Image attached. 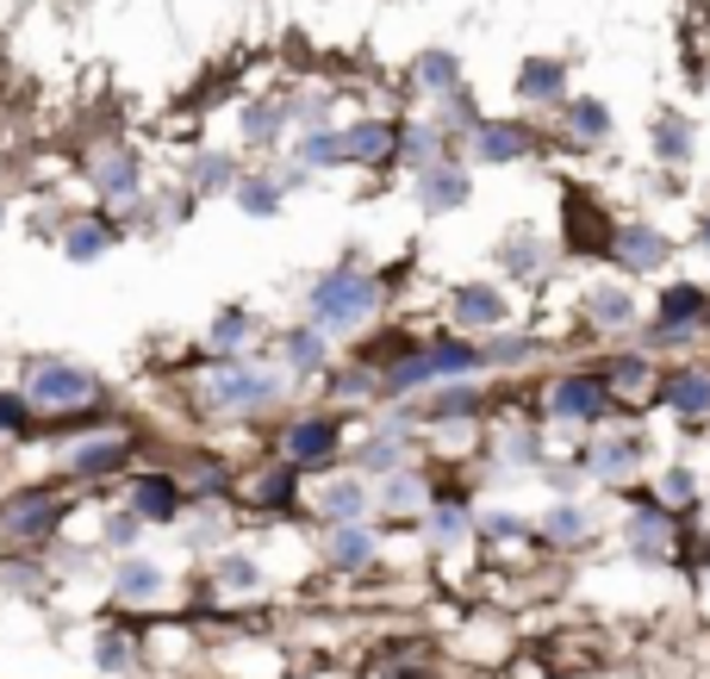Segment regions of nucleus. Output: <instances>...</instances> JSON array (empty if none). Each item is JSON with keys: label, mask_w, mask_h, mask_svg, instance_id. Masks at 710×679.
Returning <instances> with one entry per match:
<instances>
[{"label": "nucleus", "mask_w": 710, "mask_h": 679, "mask_svg": "<svg viewBox=\"0 0 710 679\" xmlns=\"http://www.w3.org/2000/svg\"><path fill=\"white\" fill-rule=\"evenodd\" d=\"M530 356H537V343H530V337H499V343L487 349V368H523Z\"/></svg>", "instance_id": "obj_46"}, {"label": "nucleus", "mask_w": 710, "mask_h": 679, "mask_svg": "<svg viewBox=\"0 0 710 679\" xmlns=\"http://www.w3.org/2000/svg\"><path fill=\"white\" fill-rule=\"evenodd\" d=\"M281 181H274V174H237V188H231V200L243 206V212H250V219H274V212H281Z\"/></svg>", "instance_id": "obj_28"}, {"label": "nucleus", "mask_w": 710, "mask_h": 679, "mask_svg": "<svg viewBox=\"0 0 710 679\" xmlns=\"http://www.w3.org/2000/svg\"><path fill=\"white\" fill-rule=\"evenodd\" d=\"M604 411H611V380L604 375H561L549 387V418H561V425H592Z\"/></svg>", "instance_id": "obj_5"}, {"label": "nucleus", "mask_w": 710, "mask_h": 679, "mask_svg": "<svg viewBox=\"0 0 710 679\" xmlns=\"http://www.w3.org/2000/svg\"><path fill=\"white\" fill-rule=\"evenodd\" d=\"M654 399L679 418H710V368H667L654 380Z\"/></svg>", "instance_id": "obj_12"}, {"label": "nucleus", "mask_w": 710, "mask_h": 679, "mask_svg": "<svg viewBox=\"0 0 710 679\" xmlns=\"http://www.w3.org/2000/svg\"><path fill=\"white\" fill-rule=\"evenodd\" d=\"M88 174H94V200H107V206L138 200V188H143V169H138V157H131L126 143L100 150V157L88 162Z\"/></svg>", "instance_id": "obj_10"}, {"label": "nucleus", "mask_w": 710, "mask_h": 679, "mask_svg": "<svg viewBox=\"0 0 710 679\" xmlns=\"http://www.w3.org/2000/svg\"><path fill=\"white\" fill-rule=\"evenodd\" d=\"M281 399V375H269V368L256 362H219L212 375H206V406L224 411V418H243V411H262Z\"/></svg>", "instance_id": "obj_2"}, {"label": "nucleus", "mask_w": 710, "mask_h": 679, "mask_svg": "<svg viewBox=\"0 0 710 679\" xmlns=\"http://www.w3.org/2000/svg\"><path fill=\"white\" fill-rule=\"evenodd\" d=\"M642 456H648V437H604L586 449V468L599 480H630L642 468Z\"/></svg>", "instance_id": "obj_16"}, {"label": "nucleus", "mask_w": 710, "mask_h": 679, "mask_svg": "<svg viewBox=\"0 0 710 679\" xmlns=\"http://www.w3.org/2000/svg\"><path fill=\"white\" fill-rule=\"evenodd\" d=\"M181 506H188V487L174 475H138L131 480V511H138L143 523H174Z\"/></svg>", "instance_id": "obj_14"}, {"label": "nucleus", "mask_w": 710, "mask_h": 679, "mask_svg": "<svg viewBox=\"0 0 710 679\" xmlns=\"http://www.w3.org/2000/svg\"><path fill=\"white\" fill-rule=\"evenodd\" d=\"M499 262H506L511 274H542V262H549V256L537 250V238H530V231H518V238L499 243Z\"/></svg>", "instance_id": "obj_40"}, {"label": "nucleus", "mask_w": 710, "mask_h": 679, "mask_svg": "<svg viewBox=\"0 0 710 679\" xmlns=\"http://www.w3.org/2000/svg\"><path fill=\"white\" fill-rule=\"evenodd\" d=\"M698 499V475L692 468H667L661 475V499H654V506H692Z\"/></svg>", "instance_id": "obj_45"}, {"label": "nucleus", "mask_w": 710, "mask_h": 679, "mask_svg": "<svg viewBox=\"0 0 710 679\" xmlns=\"http://www.w3.org/2000/svg\"><path fill=\"white\" fill-rule=\"evenodd\" d=\"M112 243H119V224H112V219H76L63 231V256H69V262H94V256H107Z\"/></svg>", "instance_id": "obj_23"}, {"label": "nucleus", "mask_w": 710, "mask_h": 679, "mask_svg": "<svg viewBox=\"0 0 710 679\" xmlns=\"http://www.w3.org/2000/svg\"><path fill=\"white\" fill-rule=\"evenodd\" d=\"M698 250H710V219H704V224H698Z\"/></svg>", "instance_id": "obj_52"}, {"label": "nucleus", "mask_w": 710, "mask_h": 679, "mask_svg": "<svg viewBox=\"0 0 710 679\" xmlns=\"http://www.w3.org/2000/svg\"><path fill=\"white\" fill-rule=\"evenodd\" d=\"M368 499H374V492H368V480H324V487L312 492V506L324 511V518L331 523H362V511H368Z\"/></svg>", "instance_id": "obj_18"}, {"label": "nucleus", "mask_w": 710, "mask_h": 679, "mask_svg": "<svg viewBox=\"0 0 710 679\" xmlns=\"http://www.w3.org/2000/svg\"><path fill=\"white\" fill-rule=\"evenodd\" d=\"M518 94L523 100H568V63H554V57H530V63H518Z\"/></svg>", "instance_id": "obj_21"}, {"label": "nucleus", "mask_w": 710, "mask_h": 679, "mask_svg": "<svg viewBox=\"0 0 710 679\" xmlns=\"http://www.w3.org/2000/svg\"><path fill=\"white\" fill-rule=\"evenodd\" d=\"M380 506H387V511H418V506H424V480L406 475V468H399V475H387V487H380Z\"/></svg>", "instance_id": "obj_41"}, {"label": "nucleus", "mask_w": 710, "mask_h": 679, "mask_svg": "<svg viewBox=\"0 0 710 679\" xmlns=\"http://www.w3.org/2000/svg\"><path fill=\"white\" fill-rule=\"evenodd\" d=\"M411 81L424 88V94H449V88H461V63H456V50H424L418 63H411Z\"/></svg>", "instance_id": "obj_31"}, {"label": "nucleus", "mask_w": 710, "mask_h": 679, "mask_svg": "<svg viewBox=\"0 0 710 679\" xmlns=\"http://www.w3.org/2000/svg\"><path fill=\"white\" fill-rule=\"evenodd\" d=\"M487 530H492V537H523V523L506 518V511H499V518H487Z\"/></svg>", "instance_id": "obj_51"}, {"label": "nucleus", "mask_w": 710, "mask_h": 679, "mask_svg": "<svg viewBox=\"0 0 710 679\" xmlns=\"http://www.w3.org/2000/svg\"><path fill=\"white\" fill-rule=\"evenodd\" d=\"M393 143H399V126H387V119H362V126L343 131V157L349 162H393Z\"/></svg>", "instance_id": "obj_20"}, {"label": "nucleus", "mask_w": 710, "mask_h": 679, "mask_svg": "<svg viewBox=\"0 0 710 679\" xmlns=\"http://www.w3.org/2000/svg\"><path fill=\"white\" fill-rule=\"evenodd\" d=\"M623 537H630V549L642 555V561H667V555H673V518H667V506H642Z\"/></svg>", "instance_id": "obj_17"}, {"label": "nucleus", "mask_w": 710, "mask_h": 679, "mask_svg": "<svg viewBox=\"0 0 710 679\" xmlns=\"http://www.w3.org/2000/svg\"><path fill=\"white\" fill-rule=\"evenodd\" d=\"M654 318H661V337H673V343H679L686 331H704V324H710V293L698 281H673L661 293V312H654Z\"/></svg>", "instance_id": "obj_11"}, {"label": "nucleus", "mask_w": 710, "mask_h": 679, "mask_svg": "<svg viewBox=\"0 0 710 679\" xmlns=\"http://www.w3.org/2000/svg\"><path fill=\"white\" fill-rule=\"evenodd\" d=\"M480 406H487V393H480V387H468V380H456V387H442L424 411H430V418H473Z\"/></svg>", "instance_id": "obj_39"}, {"label": "nucleus", "mask_w": 710, "mask_h": 679, "mask_svg": "<svg viewBox=\"0 0 710 679\" xmlns=\"http://www.w3.org/2000/svg\"><path fill=\"white\" fill-rule=\"evenodd\" d=\"M112 592H119L126 605H150V599L162 592V568H157V561H138V555H131V561H119V573H112Z\"/></svg>", "instance_id": "obj_27"}, {"label": "nucleus", "mask_w": 710, "mask_h": 679, "mask_svg": "<svg viewBox=\"0 0 710 679\" xmlns=\"http://www.w3.org/2000/svg\"><path fill=\"white\" fill-rule=\"evenodd\" d=\"M473 126H480V107H473V94L449 88V94H442V119H437V131H473Z\"/></svg>", "instance_id": "obj_42"}, {"label": "nucleus", "mask_w": 710, "mask_h": 679, "mask_svg": "<svg viewBox=\"0 0 710 679\" xmlns=\"http://www.w3.org/2000/svg\"><path fill=\"white\" fill-rule=\"evenodd\" d=\"M604 380H611V393H617V399H648L661 375H654V362H648V356H623V362H617Z\"/></svg>", "instance_id": "obj_36"}, {"label": "nucleus", "mask_w": 710, "mask_h": 679, "mask_svg": "<svg viewBox=\"0 0 710 679\" xmlns=\"http://www.w3.org/2000/svg\"><path fill=\"white\" fill-rule=\"evenodd\" d=\"M250 337H256V318L243 312V306H224V312L212 318V349H219L224 362H231V356H243V349H250Z\"/></svg>", "instance_id": "obj_33"}, {"label": "nucleus", "mask_w": 710, "mask_h": 679, "mask_svg": "<svg viewBox=\"0 0 710 679\" xmlns=\"http://www.w3.org/2000/svg\"><path fill=\"white\" fill-rule=\"evenodd\" d=\"M337 442H343L337 418H293V425L281 430V461L287 468H331Z\"/></svg>", "instance_id": "obj_6"}, {"label": "nucleus", "mask_w": 710, "mask_h": 679, "mask_svg": "<svg viewBox=\"0 0 710 679\" xmlns=\"http://www.w3.org/2000/svg\"><path fill=\"white\" fill-rule=\"evenodd\" d=\"M293 157H300V169L306 174H312V169H343V131H324V126H318V131H306V138L300 143H293Z\"/></svg>", "instance_id": "obj_32"}, {"label": "nucleus", "mask_w": 710, "mask_h": 679, "mask_svg": "<svg viewBox=\"0 0 710 679\" xmlns=\"http://www.w3.org/2000/svg\"><path fill=\"white\" fill-rule=\"evenodd\" d=\"M126 461H131V437L126 430H107V437H88L76 456H69V475L76 480H107V475H119Z\"/></svg>", "instance_id": "obj_15"}, {"label": "nucleus", "mask_w": 710, "mask_h": 679, "mask_svg": "<svg viewBox=\"0 0 710 679\" xmlns=\"http://www.w3.org/2000/svg\"><path fill=\"white\" fill-rule=\"evenodd\" d=\"M138 537H143V518H138V511H112V518H107V542H112V549H131Z\"/></svg>", "instance_id": "obj_49"}, {"label": "nucleus", "mask_w": 710, "mask_h": 679, "mask_svg": "<svg viewBox=\"0 0 710 679\" xmlns=\"http://www.w3.org/2000/svg\"><path fill=\"white\" fill-rule=\"evenodd\" d=\"M604 256H611L623 274H654L667 256H673V243H667V231H654V224H611Z\"/></svg>", "instance_id": "obj_8"}, {"label": "nucleus", "mask_w": 710, "mask_h": 679, "mask_svg": "<svg viewBox=\"0 0 710 679\" xmlns=\"http://www.w3.org/2000/svg\"><path fill=\"white\" fill-rule=\"evenodd\" d=\"M281 362L293 368V375H318V368L331 362V349H324V331L318 324H300V331L281 337Z\"/></svg>", "instance_id": "obj_26"}, {"label": "nucleus", "mask_w": 710, "mask_h": 679, "mask_svg": "<svg viewBox=\"0 0 710 679\" xmlns=\"http://www.w3.org/2000/svg\"><path fill=\"white\" fill-rule=\"evenodd\" d=\"M324 561L343 568V573L368 568V561H374V530H362V523H337L331 542H324Z\"/></svg>", "instance_id": "obj_22"}, {"label": "nucleus", "mask_w": 710, "mask_h": 679, "mask_svg": "<svg viewBox=\"0 0 710 679\" xmlns=\"http://www.w3.org/2000/svg\"><path fill=\"white\" fill-rule=\"evenodd\" d=\"M188 188H193V200H200V193H231L237 188V162L224 157V150H200L193 169H188Z\"/></svg>", "instance_id": "obj_29"}, {"label": "nucleus", "mask_w": 710, "mask_h": 679, "mask_svg": "<svg viewBox=\"0 0 710 679\" xmlns=\"http://www.w3.org/2000/svg\"><path fill=\"white\" fill-rule=\"evenodd\" d=\"M654 157L661 162H692V126H686V119H679V112H661V119H654Z\"/></svg>", "instance_id": "obj_37"}, {"label": "nucleus", "mask_w": 710, "mask_h": 679, "mask_svg": "<svg viewBox=\"0 0 710 679\" xmlns=\"http://www.w3.org/2000/svg\"><path fill=\"white\" fill-rule=\"evenodd\" d=\"M506 456L530 468V461H542V449H537V437H511V449H506Z\"/></svg>", "instance_id": "obj_50"}, {"label": "nucleus", "mask_w": 710, "mask_h": 679, "mask_svg": "<svg viewBox=\"0 0 710 679\" xmlns=\"http://www.w3.org/2000/svg\"><path fill=\"white\" fill-rule=\"evenodd\" d=\"M586 318H592L599 331H623V324H636V293H623V287H592Z\"/></svg>", "instance_id": "obj_30"}, {"label": "nucleus", "mask_w": 710, "mask_h": 679, "mask_svg": "<svg viewBox=\"0 0 710 679\" xmlns=\"http://www.w3.org/2000/svg\"><path fill=\"white\" fill-rule=\"evenodd\" d=\"M537 150V131L518 119H480L468 131V162H523Z\"/></svg>", "instance_id": "obj_9"}, {"label": "nucleus", "mask_w": 710, "mask_h": 679, "mask_svg": "<svg viewBox=\"0 0 710 679\" xmlns=\"http://www.w3.org/2000/svg\"><path fill=\"white\" fill-rule=\"evenodd\" d=\"M293 492H300V468H287V461H281V468H269V475H256L250 499L262 511H287V506H293Z\"/></svg>", "instance_id": "obj_35"}, {"label": "nucleus", "mask_w": 710, "mask_h": 679, "mask_svg": "<svg viewBox=\"0 0 710 679\" xmlns=\"http://www.w3.org/2000/svg\"><path fill=\"white\" fill-rule=\"evenodd\" d=\"M542 537L561 542V549H580V542L592 537V518H586L580 506H568V499H561V506H554L549 518H542Z\"/></svg>", "instance_id": "obj_38"}, {"label": "nucleus", "mask_w": 710, "mask_h": 679, "mask_svg": "<svg viewBox=\"0 0 710 679\" xmlns=\"http://www.w3.org/2000/svg\"><path fill=\"white\" fill-rule=\"evenodd\" d=\"M561 131H568V143H580V150H599V143L611 138V112H604V100L580 94L561 112Z\"/></svg>", "instance_id": "obj_19"}, {"label": "nucleus", "mask_w": 710, "mask_h": 679, "mask_svg": "<svg viewBox=\"0 0 710 679\" xmlns=\"http://www.w3.org/2000/svg\"><path fill=\"white\" fill-rule=\"evenodd\" d=\"M94 667L100 673H126L131 667V636H119V630L94 636Z\"/></svg>", "instance_id": "obj_44"}, {"label": "nucleus", "mask_w": 710, "mask_h": 679, "mask_svg": "<svg viewBox=\"0 0 710 679\" xmlns=\"http://www.w3.org/2000/svg\"><path fill=\"white\" fill-rule=\"evenodd\" d=\"M281 126H287V100H250V107H243V119H237V131H243V143H250V150H274Z\"/></svg>", "instance_id": "obj_24"}, {"label": "nucleus", "mask_w": 710, "mask_h": 679, "mask_svg": "<svg viewBox=\"0 0 710 679\" xmlns=\"http://www.w3.org/2000/svg\"><path fill=\"white\" fill-rule=\"evenodd\" d=\"M430 530H437L442 542L468 537V506H461L456 492H437V518H430Z\"/></svg>", "instance_id": "obj_43"}, {"label": "nucleus", "mask_w": 710, "mask_h": 679, "mask_svg": "<svg viewBox=\"0 0 710 679\" xmlns=\"http://www.w3.org/2000/svg\"><path fill=\"white\" fill-rule=\"evenodd\" d=\"M356 468H362V475H399V468H406V437H393V430H380V437H368L362 442V456H356Z\"/></svg>", "instance_id": "obj_34"}, {"label": "nucleus", "mask_w": 710, "mask_h": 679, "mask_svg": "<svg viewBox=\"0 0 710 679\" xmlns=\"http://www.w3.org/2000/svg\"><path fill=\"white\" fill-rule=\"evenodd\" d=\"M57 530V487H19L0 506V537L7 542H44Z\"/></svg>", "instance_id": "obj_4"}, {"label": "nucleus", "mask_w": 710, "mask_h": 679, "mask_svg": "<svg viewBox=\"0 0 710 679\" xmlns=\"http://www.w3.org/2000/svg\"><path fill=\"white\" fill-rule=\"evenodd\" d=\"M0 224H7V200H0Z\"/></svg>", "instance_id": "obj_53"}, {"label": "nucleus", "mask_w": 710, "mask_h": 679, "mask_svg": "<svg viewBox=\"0 0 710 679\" xmlns=\"http://www.w3.org/2000/svg\"><path fill=\"white\" fill-rule=\"evenodd\" d=\"M0 430H7V437H32V406H26V393H0Z\"/></svg>", "instance_id": "obj_47"}, {"label": "nucleus", "mask_w": 710, "mask_h": 679, "mask_svg": "<svg viewBox=\"0 0 710 679\" xmlns=\"http://www.w3.org/2000/svg\"><path fill=\"white\" fill-rule=\"evenodd\" d=\"M26 406L38 411H81V406H100V380L76 362H32L26 368Z\"/></svg>", "instance_id": "obj_3"}, {"label": "nucleus", "mask_w": 710, "mask_h": 679, "mask_svg": "<svg viewBox=\"0 0 710 679\" xmlns=\"http://www.w3.org/2000/svg\"><path fill=\"white\" fill-rule=\"evenodd\" d=\"M449 150H442V131L437 126H399V143H393V162H406L411 174L430 169V162H442Z\"/></svg>", "instance_id": "obj_25"}, {"label": "nucleus", "mask_w": 710, "mask_h": 679, "mask_svg": "<svg viewBox=\"0 0 710 679\" xmlns=\"http://www.w3.org/2000/svg\"><path fill=\"white\" fill-rule=\"evenodd\" d=\"M380 306V281L368 269H356V262H337V269H324L312 281V293H306V312H312L318 331H356V324H368Z\"/></svg>", "instance_id": "obj_1"}, {"label": "nucleus", "mask_w": 710, "mask_h": 679, "mask_svg": "<svg viewBox=\"0 0 710 679\" xmlns=\"http://www.w3.org/2000/svg\"><path fill=\"white\" fill-rule=\"evenodd\" d=\"M449 312H456L461 331H492V324H506V318H511V300L492 281H468V287H456Z\"/></svg>", "instance_id": "obj_13"}, {"label": "nucleus", "mask_w": 710, "mask_h": 679, "mask_svg": "<svg viewBox=\"0 0 710 679\" xmlns=\"http://www.w3.org/2000/svg\"><path fill=\"white\" fill-rule=\"evenodd\" d=\"M219 586H231V592H256L262 573H256V561H243V555H224V561H219Z\"/></svg>", "instance_id": "obj_48"}, {"label": "nucleus", "mask_w": 710, "mask_h": 679, "mask_svg": "<svg viewBox=\"0 0 710 679\" xmlns=\"http://www.w3.org/2000/svg\"><path fill=\"white\" fill-rule=\"evenodd\" d=\"M468 193H473L468 162H456V157H442V162H430V169L411 174V200H418V212H461Z\"/></svg>", "instance_id": "obj_7"}]
</instances>
